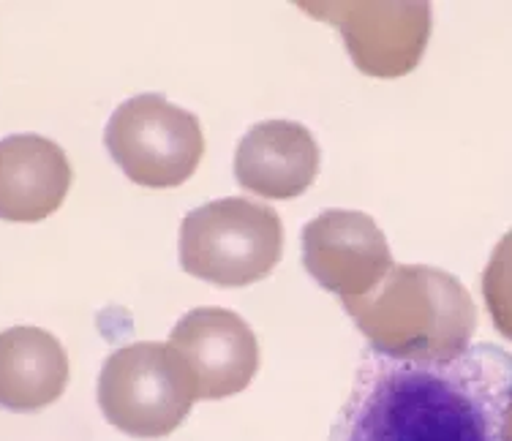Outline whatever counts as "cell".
I'll use <instances>...</instances> for the list:
<instances>
[{"label":"cell","instance_id":"4fadbf2b","mask_svg":"<svg viewBox=\"0 0 512 441\" xmlns=\"http://www.w3.org/2000/svg\"><path fill=\"white\" fill-rule=\"evenodd\" d=\"M507 441H512V403H510V414H507Z\"/></svg>","mask_w":512,"mask_h":441},{"label":"cell","instance_id":"52a82bcc","mask_svg":"<svg viewBox=\"0 0 512 441\" xmlns=\"http://www.w3.org/2000/svg\"><path fill=\"white\" fill-rule=\"evenodd\" d=\"M303 265L322 289L363 297L393 270L387 237L360 210H325L303 229Z\"/></svg>","mask_w":512,"mask_h":441},{"label":"cell","instance_id":"7c38bea8","mask_svg":"<svg viewBox=\"0 0 512 441\" xmlns=\"http://www.w3.org/2000/svg\"><path fill=\"white\" fill-rule=\"evenodd\" d=\"M483 297L496 333L512 341V229L496 243L483 273Z\"/></svg>","mask_w":512,"mask_h":441},{"label":"cell","instance_id":"277c9868","mask_svg":"<svg viewBox=\"0 0 512 441\" xmlns=\"http://www.w3.org/2000/svg\"><path fill=\"white\" fill-rule=\"evenodd\" d=\"M197 401L194 373L169 343H131L107 357L99 376L104 420L134 439H161Z\"/></svg>","mask_w":512,"mask_h":441},{"label":"cell","instance_id":"5b68a950","mask_svg":"<svg viewBox=\"0 0 512 441\" xmlns=\"http://www.w3.org/2000/svg\"><path fill=\"white\" fill-rule=\"evenodd\" d=\"M104 145L128 180L148 188L183 186L205 153L197 115L158 93L123 101L109 118Z\"/></svg>","mask_w":512,"mask_h":441},{"label":"cell","instance_id":"30bf717a","mask_svg":"<svg viewBox=\"0 0 512 441\" xmlns=\"http://www.w3.org/2000/svg\"><path fill=\"white\" fill-rule=\"evenodd\" d=\"M71 188V164L63 147L39 134L0 139V218L36 224L52 216Z\"/></svg>","mask_w":512,"mask_h":441},{"label":"cell","instance_id":"8fae6325","mask_svg":"<svg viewBox=\"0 0 512 441\" xmlns=\"http://www.w3.org/2000/svg\"><path fill=\"white\" fill-rule=\"evenodd\" d=\"M69 384V354L41 327H9L0 333V406L39 412Z\"/></svg>","mask_w":512,"mask_h":441},{"label":"cell","instance_id":"7a4b0ae2","mask_svg":"<svg viewBox=\"0 0 512 441\" xmlns=\"http://www.w3.org/2000/svg\"><path fill=\"white\" fill-rule=\"evenodd\" d=\"M371 349L406 363H447L472 346L477 308L466 286L439 267L395 265L363 297H346Z\"/></svg>","mask_w":512,"mask_h":441},{"label":"cell","instance_id":"ba28073f","mask_svg":"<svg viewBox=\"0 0 512 441\" xmlns=\"http://www.w3.org/2000/svg\"><path fill=\"white\" fill-rule=\"evenodd\" d=\"M169 346L194 373L197 401H221L243 392L259 371L256 335L227 308L188 311L175 324Z\"/></svg>","mask_w":512,"mask_h":441},{"label":"cell","instance_id":"3957f363","mask_svg":"<svg viewBox=\"0 0 512 441\" xmlns=\"http://www.w3.org/2000/svg\"><path fill=\"white\" fill-rule=\"evenodd\" d=\"M284 254V224L273 207L251 199H216L180 224V267L207 284L248 286L273 273Z\"/></svg>","mask_w":512,"mask_h":441},{"label":"cell","instance_id":"8992f818","mask_svg":"<svg viewBox=\"0 0 512 441\" xmlns=\"http://www.w3.org/2000/svg\"><path fill=\"white\" fill-rule=\"evenodd\" d=\"M344 36L355 66L368 77H404L420 63L431 39L428 3H300Z\"/></svg>","mask_w":512,"mask_h":441},{"label":"cell","instance_id":"6da1fadb","mask_svg":"<svg viewBox=\"0 0 512 441\" xmlns=\"http://www.w3.org/2000/svg\"><path fill=\"white\" fill-rule=\"evenodd\" d=\"M512 354L474 343L447 363L365 354L330 441H507Z\"/></svg>","mask_w":512,"mask_h":441},{"label":"cell","instance_id":"9c48e42d","mask_svg":"<svg viewBox=\"0 0 512 441\" xmlns=\"http://www.w3.org/2000/svg\"><path fill=\"white\" fill-rule=\"evenodd\" d=\"M319 172L314 134L295 120H265L248 128L235 153V177L265 199H295Z\"/></svg>","mask_w":512,"mask_h":441}]
</instances>
